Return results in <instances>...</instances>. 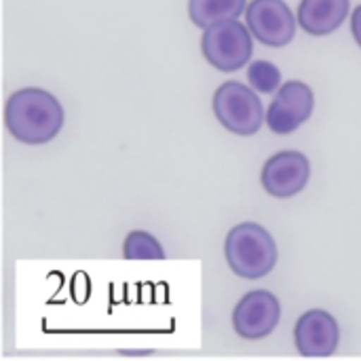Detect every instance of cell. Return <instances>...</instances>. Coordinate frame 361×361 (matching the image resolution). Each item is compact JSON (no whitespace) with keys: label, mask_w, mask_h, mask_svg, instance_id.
<instances>
[{"label":"cell","mask_w":361,"mask_h":361,"mask_svg":"<svg viewBox=\"0 0 361 361\" xmlns=\"http://www.w3.org/2000/svg\"><path fill=\"white\" fill-rule=\"evenodd\" d=\"M66 114L59 99L40 87H23L4 104V127L21 144L40 146L55 140Z\"/></svg>","instance_id":"cell-1"},{"label":"cell","mask_w":361,"mask_h":361,"mask_svg":"<svg viewBox=\"0 0 361 361\" xmlns=\"http://www.w3.org/2000/svg\"><path fill=\"white\" fill-rule=\"evenodd\" d=\"M224 258L231 271L241 279L267 277L279 258L273 235L258 222H241L233 226L224 241Z\"/></svg>","instance_id":"cell-2"},{"label":"cell","mask_w":361,"mask_h":361,"mask_svg":"<svg viewBox=\"0 0 361 361\" xmlns=\"http://www.w3.org/2000/svg\"><path fill=\"white\" fill-rule=\"evenodd\" d=\"M212 108L226 131L243 137L258 133L267 116L258 93L239 80L222 82L214 93Z\"/></svg>","instance_id":"cell-3"},{"label":"cell","mask_w":361,"mask_h":361,"mask_svg":"<svg viewBox=\"0 0 361 361\" xmlns=\"http://www.w3.org/2000/svg\"><path fill=\"white\" fill-rule=\"evenodd\" d=\"M201 51L209 66L220 72H237L250 63L254 53V40L241 21H220L209 25L201 38Z\"/></svg>","instance_id":"cell-4"},{"label":"cell","mask_w":361,"mask_h":361,"mask_svg":"<svg viewBox=\"0 0 361 361\" xmlns=\"http://www.w3.org/2000/svg\"><path fill=\"white\" fill-rule=\"evenodd\" d=\"M250 34L267 47H286L296 36V17L286 0H252L245 8Z\"/></svg>","instance_id":"cell-5"},{"label":"cell","mask_w":361,"mask_h":361,"mask_svg":"<svg viewBox=\"0 0 361 361\" xmlns=\"http://www.w3.org/2000/svg\"><path fill=\"white\" fill-rule=\"evenodd\" d=\"M313 110H315L313 89L302 80H290L277 89V95L271 102L264 121L273 133L290 135L311 118Z\"/></svg>","instance_id":"cell-6"},{"label":"cell","mask_w":361,"mask_h":361,"mask_svg":"<svg viewBox=\"0 0 361 361\" xmlns=\"http://www.w3.org/2000/svg\"><path fill=\"white\" fill-rule=\"evenodd\" d=\"M281 319V302L269 290H252L233 309V328L245 341H260L275 332Z\"/></svg>","instance_id":"cell-7"},{"label":"cell","mask_w":361,"mask_h":361,"mask_svg":"<svg viewBox=\"0 0 361 361\" xmlns=\"http://www.w3.org/2000/svg\"><path fill=\"white\" fill-rule=\"evenodd\" d=\"M311 180V163L298 150H281L267 159L260 171L262 188L275 199H290L307 188Z\"/></svg>","instance_id":"cell-8"},{"label":"cell","mask_w":361,"mask_h":361,"mask_svg":"<svg viewBox=\"0 0 361 361\" xmlns=\"http://www.w3.org/2000/svg\"><path fill=\"white\" fill-rule=\"evenodd\" d=\"M341 326L336 317L324 309L302 313L294 326V345L302 357H328L338 349Z\"/></svg>","instance_id":"cell-9"},{"label":"cell","mask_w":361,"mask_h":361,"mask_svg":"<svg viewBox=\"0 0 361 361\" xmlns=\"http://www.w3.org/2000/svg\"><path fill=\"white\" fill-rule=\"evenodd\" d=\"M349 15V0H300L296 21L311 36L336 32Z\"/></svg>","instance_id":"cell-10"},{"label":"cell","mask_w":361,"mask_h":361,"mask_svg":"<svg viewBox=\"0 0 361 361\" xmlns=\"http://www.w3.org/2000/svg\"><path fill=\"white\" fill-rule=\"evenodd\" d=\"M245 8L247 0H188V17L203 30L220 21H233Z\"/></svg>","instance_id":"cell-11"},{"label":"cell","mask_w":361,"mask_h":361,"mask_svg":"<svg viewBox=\"0 0 361 361\" xmlns=\"http://www.w3.org/2000/svg\"><path fill=\"white\" fill-rule=\"evenodd\" d=\"M123 256L127 260H163L165 250L154 235L146 231H131L125 237Z\"/></svg>","instance_id":"cell-12"},{"label":"cell","mask_w":361,"mask_h":361,"mask_svg":"<svg viewBox=\"0 0 361 361\" xmlns=\"http://www.w3.org/2000/svg\"><path fill=\"white\" fill-rule=\"evenodd\" d=\"M247 80L254 91L275 93L281 87V72L275 63H271L267 59H256L247 68Z\"/></svg>","instance_id":"cell-13"},{"label":"cell","mask_w":361,"mask_h":361,"mask_svg":"<svg viewBox=\"0 0 361 361\" xmlns=\"http://www.w3.org/2000/svg\"><path fill=\"white\" fill-rule=\"evenodd\" d=\"M351 32H353L355 42L361 47V4L353 11V15H351Z\"/></svg>","instance_id":"cell-14"}]
</instances>
